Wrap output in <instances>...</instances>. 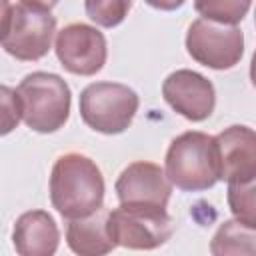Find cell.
Listing matches in <instances>:
<instances>
[{
	"instance_id": "cell-1",
	"label": "cell",
	"mask_w": 256,
	"mask_h": 256,
	"mask_svg": "<svg viewBox=\"0 0 256 256\" xmlns=\"http://www.w3.org/2000/svg\"><path fill=\"white\" fill-rule=\"evenodd\" d=\"M104 176L96 162L80 152L62 154L50 172V202L66 218H84L104 206Z\"/></svg>"
},
{
	"instance_id": "cell-2",
	"label": "cell",
	"mask_w": 256,
	"mask_h": 256,
	"mask_svg": "<svg viewBox=\"0 0 256 256\" xmlns=\"http://www.w3.org/2000/svg\"><path fill=\"white\" fill-rule=\"evenodd\" d=\"M164 172L172 186L182 192L212 188L220 180L214 136L198 130L176 136L166 150Z\"/></svg>"
},
{
	"instance_id": "cell-3",
	"label": "cell",
	"mask_w": 256,
	"mask_h": 256,
	"mask_svg": "<svg viewBox=\"0 0 256 256\" xmlns=\"http://www.w3.org/2000/svg\"><path fill=\"white\" fill-rule=\"evenodd\" d=\"M16 94L22 106L24 124L40 134H52L60 130L70 116V86L54 72H32L26 74Z\"/></svg>"
},
{
	"instance_id": "cell-4",
	"label": "cell",
	"mask_w": 256,
	"mask_h": 256,
	"mask_svg": "<svg viewBox=\"0 0 256 256\" xmlns=\"http://www.w3.org/2000/svg\"><path fill=\"white\" fill-rule=\"evenodd\" d=\"M2 48L22 62H36L50 52L56 18L46 8L2 0Z\"/></svg>"
},
{
	"instance_id": "cell-5",
	"label": "cell",
	"mask_w": 256,
	"mask_h": 256,
	"mask_svg": "<svg viewBox=\"0 0 256 256\" xmlns=\"http://www.w3.org/2000/svg\"><path fill=\"white\" fill-rule=\"evenodd\" d=\"M140 106L138 94L120 82H92L80 92L82 122L100 134H122L132 124Z\"/></svg>"
},
{
	"instance_id": "cell-6",
	"label": "cell",
	"mask_w": 256,
	"mask_h": 256,
	"mask_svg": "<svg viewBox=\"0 0 256 256\" xmlns=\"http://www.w3.org/2000/svg\"><path fill=\"white\" fill-rule=\"evenodd\" d=\"M108 228L116 246L130 250H154L170 240L174 220L166 208L120 204L108 212Z\"/></svg>"
},
{
	"instance_id": "cell-7",
	"label": "cell",
	"mask_w": 256,
	"mask_h": 256,
	"mask_svg": "<svg viewBox=\"0 0 256 256\" xmlns=\"http://www.w3.org/2000/svg\"><path fill=\"white\" fill-rule=\"evenodd\" d=\"M184 42L190 58L212 70H230L244 54V34L238 26L206 18H198L188 26Z\"/></svg>"
},
{
	"instance_id": "cell-8",
	"label": "cell",
	"mask_w": 256,
	"mask_h": 256,
	"mask_svg": "<svg viewBox=\"0 0 256 256\" xmlns=\"http://www.w3.org/2000/svg\"><path fill=\"white\" fill-rule=\"evenodd\" d=\"M56 56L64 70L76 76H94L108 58L104 34L90 24L74 22L56 34Z\"/></svg>"
},
{
	"instance_id": "cell-9",
	"label": "cell",
	"mask_w": 256,
	"mask_h": 256,
	"mask_svg": "<svg viewBox=\"0 0 256 256\" xmlns=\"http://www.w3.org/2000/svg\"><path fill=\"white\" fill-rule=\"evenodd\" d=\"M162 96L168 106L190 122H204L216 106L214 84L200 72L180 68L162 82Z\"/></svg>"
},
{
	"instance_id": "cell-10",
	"label": "cell",
	"mask_w": 256,
	"mask_h": 256,
	"mask_svg": "<svg viewBox=\"0 0 256 256\" xmlns=\"http://www.w3.org/2000/svg\"><path fill=\"white\" fill-rule=\"evenodd\" d=\"M114 190L120 204L166 208L172 194V182L158 164L138 160L120 172Z\"/></svg>"
},
{
	"instance_id": "cell-11",
	"label": "cell",
	"mask_w": 256,
	"mask_h": 256,
	"mask_svg": "<svg viewBox=\"0 0 256 256\" xmlns=\"http://www.w3.org/2000/svg\"><path fill=\"white\" fill-rule=\"evenodd\" d=\"M214 144L220 180L236 184L256 176V130L232 124L214 136Z\"/></svg>"
},
{
	"instance_id": "cell-12",
	"label": "cell",
	"mask_w": 256,
	"mask_h": 256,
	"mask_svg": "<svg viewBox=\"0 0 256 256\" xmlns=\"http://www.w3.org/2000/svg\"><path fill=\"white\" fill-rule=\"evenodd\" d=\"M12 242L20 256H52L60 244V230L46 210H28L16 218Z\"/></svg>"
},
{
	"instance_id": "cell-13",
	"label": "cell",
	"mask_w": 256,
	"mask_h": 256,
	"mask_svg": "<svg viewBox=\"0 0 256 256\" xmlns=\"http://www.w3.org/2000/svg\"><path fill=\"white\" fill-rule=\"evenodd\" d=\"M66 244L74 254L80 256H100L112 252L116 248V242L110 236L108 212L100 208L90 216L68 220Z\"/></svg>"
},
{
	"instance_id": "cell-14",
	"label": "cell",
	"mask_w": 256,
	"mask_h": 256,
	"mask_svg": "<svg viewBox=\"0 0 256 256\" xmlns=\"http://www.w3.org/2000/svg\"><path fill=\"white\" fill-rule=\"evenodd\" d=\"M210 252L214 256H230V254L256 256V228L236 218L224 220L210 240Z\"/></svg>"
},
{
	"instance_id": "cell-15",
	"label": "cell",
	"mask_w": 256,
	"mask_h": 256,
	"mask_svg": "<svg viewBox=\"0 0 256 256\" xmlns=\"http://www.w3.org/2000/svg\"><path fill=\"white\" fill-rule=\"evenodd\" d=\"M250 6L252 0H194V10L202 18L230 26L242 22Z\"/></svg>"
},
{
	"instance_id": "cell-16",
	"label": "cell",
	"mask_w": 256,
	"mask_h": 256,
	"mask_svg": "<svg viewBox=\"0 0 256 256\" xmlns=\"http://www.w3.org/2000/svg\"><path fill=\"white\" fill-rule=\"evenodd\" d=\"M226 200L236 220L256 228V176L246 182L228 184Z\"/></svg>"
},
{
	"instance_id": "cell-17",
	"label": "cell",
	"mask_w": 256,
	"mask_h": 256,
	"mask_svg": "<svg viewBox=\"0 0 256 256\" xmlns=\"http://www.w3.org/2000/svg\"><path fill=\"white\" fill-rule=\"evenodd\" d=\"M132 8V0H84L86 16L102 28L122 24Z\"/></svg>"
},
{
	"instance_id": "cell-18",
	"label": "cell",
	"mask_w": 256,
	"mask_h": 256,
	"mask_svg": "<svg viewBox=\"0 0 256 256\" xmlns=\"http://www.w3.org/2000/svg\"><path fill=\"white\" fill-rule=\"evenodd\" d=\"M0 100H2V134H8L22 120V106L16 90L8 86L0 88Z\"/></svg>"
},
{
	"instance_id": "cell-19",
	"label": "cell",
	"mask_w": 256,
	"mask_h": 256,
	"mask_svg": "<svg viewBox=\"0 0 256 256\" xmlns=\"http://www.w3.org/2000/svg\"><path fill=\"white\" fill-rule=\"evenodd\" d=\"M148 6L156 8V10H162V12H172V10H178L186 0H144Z\"/></svg>"
},
{
	"instance_id": "cell-20",
	"label": "cell",
	"mask_w": 256,
	"mask_h": 256,
	"mask_svg": "<svg viewBox=\"0 0 256 256\" xmlns=\"http://www.w3.org/2000/svg\"><path fill=\"white\" fill-rule=\"evenodd\" d=\"M22 4H30V6H38V8H46V10H52L58 0H20Z\"/></svg>"
},
{
	"instance_id": "cell-21",
	"label": "cell",
	"mask_w": 256,
	"mask_h": 256,
	"mask_svg": "<svg viewBox=\"0 0 256 256\" xmlns=\"http://www.w3.org/2000/svg\"><path fill=\"white\" fill-rule=\"evenodd\" d=\"M250 82H252V86L256 88V50H254L252 60H250Z\"/></svg>"
},
{
	"instance_id": "cell-22",
	"label": "cell",
	"mask_w": 256,
	"mask_h": 256,
	"mask_svg": "<svg viewBox=\"0 0 256 256\" xmlns=\"http://www.w3.org/2000/svg\"><path fill=\"white\" fill-rule=\"evenodd\" d=\"M254 26H256V10H254Z\"/></svg>"
}]
</instances>
